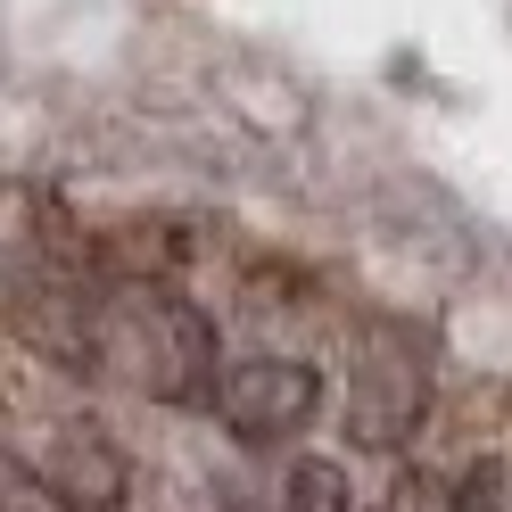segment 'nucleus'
I'll list each match as a JSON object with an SVG mask.
<instances>
[{
	"label": "nucleus",
	"instance_id": "obj_3",
	"mask_svg": "<svg viewBox=\"0 0 512 512\" xmlns=\"http://www.w3.org/2000/svg\"><path fill=\"white\" fill-rule=\"evenodd\" d=\"M9 331L34 347L42 364H58L67 380H100L108 372V356H100V298H91L67 265H50V256H34V265L9 273Z\"/></svg>",
	"mask_w": 512,
	"mask_h": 512
},
{
	"label": "nucleus",
	"instance_id": "obj_6",
	"mask_svg": "<svg viewBox=\"0 0 512 512\" xmlns=\"http://www.w3.org/2000/svg\"><path fill=\"white\" fill-rule=\"evenodd\" d=\"M281 512H356V488L331 455H298L281 471Z\"/></svg>",
	"mask_w": 512,
	"mask_h": 512
},
{
	"label": "nucleus",
	"instance_id": "obj_7",
	"mask_svg": "<svg viewBox=\"0 0 512 512\" xmlns=\"http://www.w3.org/2000/svg\"><path fill=\"white\" fill-rule=\"evenodd\" d=\"M0 512H67V496L50 488L42 463H25V455L0 446Z\"/></svg>",
	"mask_w": 512,
	"mask_h": 512
},
{
	"label": "nucleus",
	"instance_id": "obj_2",
	"mask_svg": "<svg viewBox=\"0 0 512 512\" xmlns=\"http://www.w3.org/2000/svg\"><path fill=\"white\" fill-rule=\"evenodd\" d=\"M215 422L240 446H298L323 422V364H306V356H240V364H223Z\"/></svg>",
	"mask_w": 512,
	"mask_h": 512
},
{
	"label": "nucleus",
	"instance_id": "obj_5",
	"mask_svg": "<svg viewBox=\"0 0 512 512\" xmlns=\"http://www.w3.org/2000/svg\"><path fill=\"white\" fill-rule=\"evenodd\" d=\"M42 471L67 496V512H124V496H133V455L100 422H58V438L42 446Z\"/></svg>",
	"mask_w": 512,
	"mask_h": 512
},
{
	"label": "nucleus",
	"instance_id": "obj_1",
	"mask_svg": "<svg viewBox=\"0 0 512 512\" xmlns=\"http://www.w3.org/2000/svg\"><path fill=\"white\" fill-rule=\"evenodd\" d=\"M100 356L149 405H215V380H223L207 306L166 290V281H124L100 298Z\"/></svg>",
	"mask_w": 512,
	"mask_h": 512
},
{
	"label": "nucleus",
	"instance_id": "obj_4",
	"mask_svg": "<svg viewBox=\"0 0 512 512\" xmlns=\"http://www.w3.org/2000/svg\"><path fill=\"white\" fill-rule=\"evenodd\" d=\"M422 422H430V356H422V339H405V331L364 339L356 372H347V438L372 446V455H397V446H413Z\"/></svg>",
	"mask_w": 512,
	"mask_h": 512
}]
</instances>
